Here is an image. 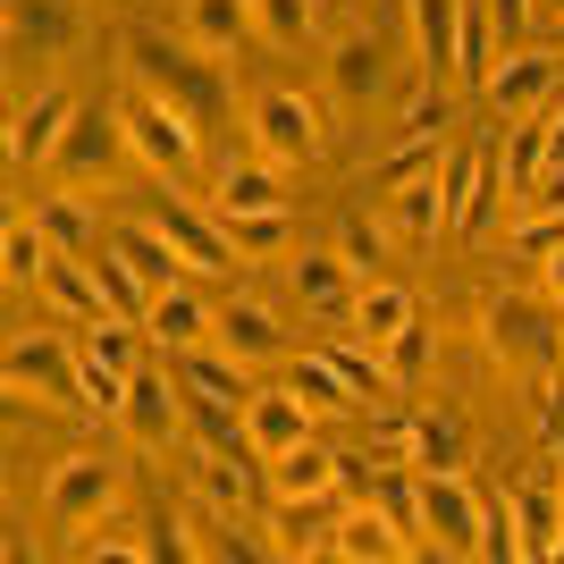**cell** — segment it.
<instances>
[{
	"mask_svg": "<svg viewBox=\"0 0 564 564\" xmlns=\"http://www.w3.org/2000/svg\"><path fill=\"white\" fill-rule=\"evenodd\" d=\"M547 295H556V304H564V245H556V253H547Z\"/></svg>",
	"mask_w": 564,
	"mask_h": 564,
	"instance_id": "cell-48",
	"label": "cell"
},
{
	"mask_svg": "<svg viewBox=\"0 0 564 564\" xmlns=\"http://www.w3.org/2000/svg\"><path fill=\"white\" fill-rule=\"evenodd\" d=\"M245 127H253V152H270L279 169H304V161H321V152H329L321 101L295 94V85H279V76L245 94Z\"/></svg>",
	"mask_w": 564,
	"mask_h": 564,
	"instance_id": "cell-3",
	"label": "cell"
},
{
	"mask_svg": "<svg viewBox=\"0 0 564 564\" xmlns=\"http://www.w3.org/2000/svg\"><path fill=\"white\" fill-rule=\"evenodd\" d=\"M186 379L177 371H161V362H143L135 379H127V430H135L143 447H177L186 438Z\"/></svg>",
	"mask_w": 564,
	"mask_h": 564,
	"instance_id": "cell-12",
	"label": "cell"
},
{
	"mask_svg": "<svg viewBox=\"0 0 564 564\" xmlns=\"http://www.w3.org/2000/svg\"><path fill=\"white\" fill-rule=\"evenodd\" d=\"M245 430H253V455L270 464V455L312 438V404L295 397V379H286V388H253V397H245Z\"/></svg>",
	"mask_w": 564,
	"mask_h": 564,
	"instance_id": "cell-17",
	"label": "cell"
},
{
	"mask_svg": "<svg viewBox=\"0 0 564 564\" xmlns=\"http://www.w3.org/2000/svg\"><path fill=\"white\" fill-rule=\"evenodd\" d=\"M556 94H564L556 51H506V59L489 68V85H480V101H489V110L506 118V127H514V118H540Z\"/></svg>",
	"mask_w": 564,
	"mask_h": 564,
	"instance_id": "cell-9",
	"label": "cell"
},
{
	"mask_svg": "<svg viewBox=\"0 0 564 564\" xmlns=\"http://www.w3.org/2000/svg\"><path fill=\"white\" fill-rule=\"evenodd\" d=\"M413 9V59L422 76L455 85V43H464V0H404Z\"/></svg>",
	"mask_w": 564,
	"mask_h": 564,
	"instance_id": "cell-24",
	"label": "cell"
},
{
	"mask_svg": "<svg viewBox=\"0 0 564 564\" xmlns=\"http://www.w3.org/2000/svg\"><path fill=\"white\" fill-rule=\"evenodd\" d=\"M480 506H489V497L471 489L464 471H422V547H438V556H480Z\"/></svg>",
	"mask_w": 564,
	"mask_h": 564,
	"instance_id": "cell-6",
	"label": "cell"
},
{
	"mask_svg": "<svg viewBox=\"0 0 564 564\" xmlns=\"http://www.w3.org/2000/svg\"><path fill=\"white\" fill-rule=\"evenodd\" d=\"M219 346L236 354V362H286V354H295V337H286V321L270 304H261V295H228V304H219Z\"/></svg>",
	"mask_w": 564,
	"mask_h": 564,
	"instance_id": "cell-14",
	"label": "cell"
},
{
	"mask_svg": "<svg viewBox=\"0 0 564 564\" xmlns=\"http://www.w3.org/2000/svg\"><path fill=\"white\" fill-rule=\"evenodd\" d=\"M261 9V43L270 51H304L321 34V0H253Z\"/></svg>",
	"mask_w": 564,
	"mask_h": 564,
	"instance_id": "cell-41",
	"label": "cell"
},
{
	"mask_svg": "<svg viewBox=\"0 0 564 564\" xmlns=\"http://www.w3.org/2000/svg\"><path fill=\"white\" fill-rule=\"evenodd\" d=\"M404 455H413V471H464V430H455V413H413Z\"/></svg>",
	"mask_w": 564,
	"mask_h": 564,
	"instance_id": "cell-37",
	"label": "cell"
},
{
	"mask_svg": "<svg viewBox=\"0 0 564 564\" xmlns=\"http://www.w3.org/2000/svg\"><path fill=\"white\" fill-rule=\"evenodd\" d=\"M337 261H346L354 279H379V261H388V245H397V228H388V219H371V212H346L337 219Z\"/></svg>",
	"mask_w": 564,
	"mask_h": 564,
	"instance_id": "cell-36",
	"label": "cell"
},
{
	"mask_svg": "<svg viewBox=\"0 0 564 564\" xmlns=\"http://www.w3.org/2000/svg\"><path fill=\"white\" fill-rule=\"evenodd\" d=\"M76 110H85V101H76L68 85H43L34 101H18V110H9V169H43V161H59V143H68Z\"/></svg>",
	"mask_w": 564,
	"mask_h": 564,
	"instance_id": "cell-10",
	"label": "cell"
},
{
	"mask_svg": "<svg viewBox=\"0 0 564 564\" xmlns=\"http://www.w3.org/2000/svg\"><path fill=\"white\" fill-rule=\"evenodd\" d=\"M514 212H522V219H547V212H564V161H547V169H540V186L522 194Z\"/></svg>",
	"mask_w": 564,
	"mask_h": 564,
	"instance_id": "cell-45",
	"label": "cell"
},
{
	"mask_svg": "<svg viewBox=\"0 0 564 564\" xmlns=\"http://www.w3.org/2000/svg\"><path fill=\"white\" fill-rule=\"evenodd\" d=\"M118 118H127V143H135V161L161 177V186H186L194 169H203V127H194L186 110H169V101L152 94H118Z\"/></svg>",
	"mask_w": 564,
	"mask_h": 564,
	"instance_id": "cell-4",
	"label": "cell"
},
{
	"mask_svg": "<svg viewBox=\"0 0 564 564\" xmlns=\"http://www.w3.org/2000/svg\"><path fill=\"white\" fill-rule=\"evenodd\" d=\"M489 337H497V354H514V362H522V354H547V346H564V337L547 329V321H540L531 304H489Z\"/></svg>",
	"mask_w": 564,
	"mask_h": 564,
	"instance_id": "cell-39",
	"label": "cell"
},
{
	"mask_svg": "<svg viewBox=\"0 0 564 564\" xmlns=\"http://www.w3.org/2000/svg\"><path fill=\"white\" fill-rule=\"evenodd\" d=\"M76 34H85V9L76 0H9V51H34V59H68Z\"/></svg>",
	"mask_w": 564,
	"mask_h": 564,
	"instance_id": "cell-15",
	"label": "cell"
},
{
	"mask_svg": "<svg viewBox=\"0 0 564 564\" xmlns=\"http://www.w3.org/2000/svg\"><path fill=\"white\" fill-rule=\"evenodd\" d=\"M212 219L228 228L236 261H279L286 245H295V219H286V212H212Z\"/></svg>",
	"mask_w": 564,
	"mask_h": 564,
	"instance_id": "cell-34",
	"label": "cell"
},
{
	"mask_svg": "<svg viewBox=\"0 0 564 564\" xmlns=\"http://www.w3.org/2000/svg\"><path fill=\"white\" fill-rule=\"evenodd\" d=\"M422 321V304H413V286H397V279H362V295H354V337L371 354H388L404 329Z\"/></svg>",
	"mask_w": 564,
	"mask_h": 564,
	"instance_id": "cell-20",
	"label": "cell"
},
{
	"mask_svg": "<svg viewBox=\"0 0 564 564\" xmlns=\"http://www.w3.org/2000/svg\"><path fill=\"white\" fill-rule=\"evenodd\" d=\"M329 76H337V101H346V110H371V101H379V85H388V51H379L371 25H346V34H337Z\"/></svg>",
	"mask_w": 564,
	"mask_h": 564,
	"instance_id": "cell-19",
	"label": "cell"
},
{
	"mask_svg": "<svg viewBox=\"0 0 564 564\" xmlns=\"http://www.w3.org/2000/svg\"><path fill=\"white\" fill-rule=\"evenodd\" d=\"M261 531H270V556H329L337 514H329V497H279V514Z\"/></svg>",
	"mask_w": 564,
	"mask_h": 564,
	"instance_id": "cell-22",
	"label": "cell"
},
{
	"mask_svg": "<svg viewBox=\"0 0 564 564\" xmlns=\"http://www.w3.org/2000/svg\"><path fill=\"white\" fill-rule=\"evenodd\" d=\"M556 18H564V0H531V25H547V34H556Z\"/></svg>",
	"mask_w": 564,
	"mask_h": 564,
	"instance_id": "cell-47",
	"label": "cell"
},
{
	"mask_svg": "<svg viewBox=\"0 0 564 564\" xmlns=\"http://www.w3.org/2000/svg\"><path fill=\"white\" fill-rule=\"evenodd\" d=\"M34 219L51 228V245H59V253H76V261L101 253V219L85 212V194H34Z\"/></svg>",
	"mask_w": 564,
	"mask_h": 564,
	"instance_id": "cell-32",
	"label": "cell"
},
{
	"mask_svg": "<svg viewBox=\"0 0 564 564\" xmlns=\"http://www.w3.org/2000/svg\"><path fill=\"white\" fill-rule=\"evenodd\" d=\"M354 295H362V279L337 261V245H329V253H304V261H295V304H304L312 321L354 329Z\"/></svg>",
	"mask_w": 564,
	"mask_h": 564,
	"instance_id": "cell-18",
	"label": "cell"
},
{
	"mask_svg": "<svg viewBox=\"0 0 564 564\" xmlns=\"http://www.w3.org/2000/svg\"><path fill=\"white\" fill-rule=\"evenodd\" d=\"M236 455H245V447H203V455H194V480H203V497H212L219 514H236L245 531H253V464H261V455H253V464H236Z\"/></svg>",
	"mask_w": 564,
	"mask_h": 564,
	"instance_id": "cell-28",
	"label": "cell"
},
{
	"mask_svg": "<svg viewBox=\"0 0 564 564\" xmlns=\"http://www.w3.org/2000/svg\"><path fill=\"white\" fill-rule=\"evenodd\" d=\"M212 212H286V186H279V161L253 152V161H228L212 186Z\"/></svg>",
	"mask_w": 564,
	"mask_h": 564,
	"instance_id": "cell-27",
	"label": "cell"
},
{
	"mask_svg": "<svg viewBox=\"0 0 564 564\" xmlns=\"http://www.w3.org/2000/svg\"><path fill=\"white\" fill-rule=\"evenodd\" d=\"M295 397H304L312 413H354V404H362V388L337 371V354H304V362H295Z\"/></svg>",
	"mask_w": 564,
	"mask_h": 564,
	"instance_id": "cell-38",
	"label": "cell"
},
{
	"mask_svg": "<svg viewBox=\"0 0 564 564\" xmlns=\"http://www.w3.org/2000/svg\"><path fill=\"white\" fill-rule=\"evenodd\" d=\"M556 43H564V18H556Z\"/></svg>",
	"mask_w": 564,
	"mask_h": 564,
	"instance_id": "cell-49",
	"label": "cell"
},
{
	"mask_svg": "<svg viewBox=\"0 0 564 564\" xmlns=\"http://www.w3.org/2000/svg\"><path fill=\"white\" fill-rule=\"evenodd\" d=\"M329 556H346V564H397V556H413V540H404L379 506H354V514H337Z\"/></svg>",
	"mask_w": 564,
	"mask_h": 564,
	"instance_id": "cell-25",
	"label": "cell"
},
{
	"mask_svg": "<svg viewBox=\"0 0 564 564\" xmlns=\"http://www.w3.org/2000/svg\"><path fill=\"white\" fill-rule=\"evenodd\" d=\"M110 245H118V253H127V261L143 270V286H152V295H161V286H186V279H194L186 261H177V245H169V236L152 228V219H127V228H118Z\"/></svg>",
	"mask_w": 564,
	"mask_h": 564,
	"instance_id": "cell-31",
	"label": "cell"
},
{
	"mask_svg": "<svg viewBox=\"0 0 564 564\" xmlns=\"http://www.w3.org/2000/svg\"><path fill=\"white\" fill-rule=\"evenodd\" d=\"M388 228H397V245H413V253H430L438 236H455L447 161H438V169H413V177H397V186H388Z\"/></svg>",
	"mask_w": 564,
	"mask_h": 564,
	"instance_id": "cell-7",
	"label": "cell"
},
{
	"mask_svg": "<svg viewBox=\"0 0 564 564\" xmlns=\"http://www.w3.org/2000/svg\"><path fill=\"white\" fill-rule=\"evenodd\" d=\"M51 261H59L51 228L34 212H9V228H0V279H9V286H43Z\"/></svg>",
	"mask_w": 564,
	"mask_h": 564,
	"instance_id": "cell-29",
	"label": "cell"
},
{
	"mask_svg": "<svg viewBox=\"0 0 564 564\" xmlns=\"http://www.w3.org/2000/svg\"><path fill=\"white\" fill-rule=\"evenodd\" d=\"M556 362H564V346H556Z\"/></svg>",
	"mask_w": 564,
	"mask_h": 564,
	"instance_id": "cell-50",
	"label": "cell"
},
{
	"mask_svg": "<svg viewBox=\"0 0 564 564\" xmlns=\"http://www.w3.org/2000/svg\"><path fill=\"white\" fill-rule=\"evenodd\" d=\"M0 371H9V388H34L43 404H68V413H85V354H68V337L51 329H18L9 337V354H0Z\"/></svg>",
	"mask_w": 564,
	"mask_h": 564,
	"instance_id": "cell-5",
	"label": "cell"
},
{
	"mask_svg": "<svg viewBox=\"0 0 564 564\" xmlns=\"http://www.w3.org/2000/svg\"><path fill=\"white\" fill-rule=\"evenodd\" d=\"M422 362H430V329L413 321V329L388 346V371H397V388H413V379H422Z\"/></svg>",
	"mask_w": 564,
	"mask_h": 564,
	"instance_id": "cell-43",
	"label": "cell"
},
{
	"mask_svg": "<svg viewBox=\"0 0 564 564\" xmlns=\"http://www.w3.org/2000/svg\"><path fill=\"white\" fill-rule=\"evenodd\" d=\"M261 480H270L279 497H337V489H346V455H329L321 438H304V447L270 455V464H261Z\"/></svg>",
	"mask_w": 564,
	"mask_h": 564,
	"instance_id": "cell-21",
	"label": "cell"
},
{
	"mask_svg": "<svg viewBox=\"0 0 564 564\" xmlns=\"http://www.w3.org/2000/svg\"><path fill=\"white\" fill-rule=\"evenodd\" d=\"M152 228H161L169 245H177V261H186L194 279H228V270H236L228 228H219L212 212H194V203H186V186H169V203L152 212Z\"/></svg>",
	"mask_w": 564,
	"mask_h": 564,
	"instance_id": "cell-11",
	"label": "cell"
},
{
	"mask_svg": "<svg viewBox=\"0 0 564 564\" xmlns=\"http://www.w3.org/2000/svg\"><path fill=\"white\" fill-rule=\"evenodd\" d=\"M43 295H51V312H59V321H76V329L110 321V295H101L94 261H76V253H59V261L43 270Z\"/></svg>",
	"mask_w": 564,
	"mask_h": 564,
	"instance_id": "cell-26",
	"label": "cell"
},
{
	"mask_svg": "<svg viewBox=\"0 0 564 564\" xmlns=\"http://www.w3.org/2000/svg\"><path fill=\"white\" fill-rule=\"evenodd\" d=\"M127 152H135V143H127V118H118V101H110V110H101V101H85L51 169H59L68 186H94V177H118V161H127Z\"/></svg>",
	"mask_w": 564,
	"mask_h": 564,
	"instance_id": "cell-8",
	"label": "cell"
},
{
	"mask_svg": "<svg viewBox=\"0 0 564 564\" xmlns=\"http://www.w3.org/2000/svg\"><path fill=\"white\" fill-rule=\"evenodd\" d=\"M447 127H455L447 85H438V76H422V85H413V101H404V118H397V152H430V143H447Z\"/></svg>",
	"mask_w": 564,
	"mask_h": 564,
	"instance_id": "cell-33",
	"label": "cell"
},
{
	"mask_svg": "<svg viewBox=\"0 0 564 564\" xmlns=\"http://www.w3.org/2000/svg\"><path fill=\"white\" fill-rule=\"evenodd\" d=\"M177 34H186L203 59H236V51L261 34V9L253 0H186V9H177Z\"/></svg>",
	"mask_w": 564,
	"mask_h": 564,
	"instance_id": "cell-16",
	"label": "cell"
},
{
	"mask_svg": "<svg viewBox=\"0 0 564 564\" xmlns=\"http://www.w3.org/2000/svg\"><path fill=\"white\" fill-rule=\"evenodd\" d=\"M118 497H127V464H118V455H101V447H76V455H59V464H51V480H43V522L76 540L85 522L118 514Z\"/></svg>",
	"mask_w": 564,
	"mask_h": 564,
	"instance_id": "cell-2",
	"label": "cell"
},
{
	"mask_svg": "<svg viewBox=\"0 0 564 564\" xmlns=\"http://www.w3.org/2000/svg\"><path fill=\"white\" fill-rule=\"evenodd\" d=\"M68 556H118V564H152V556H169V540H143V522L135 514H101V522H85L68 540Z\"/></svg>",
	"mask_w": 564,
	"mask_h": 564,
	"instance_id": "cell-30",
	"label": "cell"
},
{
	"mask_svg": "<svg viewBox=\"0 0 564 564\" xmlns=\"http://www.w3.org/2000/svg\"><path fill=\"white\" fill-rule=\"evenodd\" d=\"M480 556H489V564H522V531H514V497H489V506H480Z\"/></svg>",
	"mask_w": 564,
	"mask_h": 564,
	"instance_id": "cell-42",
	"label": "cell"
},
{
	"mask_svg": "<svg viewBox=\"0 0 564 564\" xmlns=\"http://www.w3.org/2000/svg\"><path fill=\"white\" fill-rule=\"evenodd\" d=\"M489 18H497V43H522L531 34V0H489Z\"/></svg>",
	"mask_w": 564,
	"mask_h": 564,
	"instance_id": "cell-46",
	"label": "cell"
},
{
	"mask_svg": "<svg viewBox=\"0 0 564 564\" xmlns=\"http://www.w3.org/2000/svg\"><path fill=\"white\" fill-rule=\"evenodd\" d=\"M556 245H564V212H547V219H514V253H556Z\"/></svg>",
	"mask_w": 564,
	"mask_h": 564,
	"instance_id": "cell-44",
	"label": "cell"
},
{
	"mask_svg": "<svg viewBox=\"0 0 564 564\" xmlns=\"http://www.w3.org/2000/svg\"><path fill=\"white\" fill-rule=\"evenodd\" d=\"M514 531H522V556H556L564 547V489L547 480V471H531V480H514Z\"/></svg>",
	"mask_w": 564,
	"mask_h": 564,
	"instance_id": "cell-23",
	"label": "cell"
},
{
	"mask_svg": "<svg viewBox=\"0 0 564 564\" xmlns=\"http://www.w3.org/2000/svg\"><path fill=\"white\" fill-rule=\"evenodd\" d=\"M540 169H547V118H514L506 127V152H497V177H506V194H531L540 186Z\"/></svg>",
	"mask_w": 564,
	"mask_h": 564,
	"instance_id": "cell-35",
	"label": "cell"
},
{
	"mask_svg": "<svg viewBox=\"0 0 564 564\" xmlns=\"http://www.w3.org/2000/svg\"><path fill=\"white\" fill-rule=\"evenodd\" d=\"M118 59H127V85L152 101H169V110H186L203 135H212L219 118H228V94H219V59H203V51L186 43V34H161V25H127L118 34Z\"/></svg>",
	"mask_w": 564,
	"mask_h": 564,
	"instance_id": "cell-1",
	"label": "cell"
},
{
	"mask_svg": "<svg viewBox=\"0 0 564 564\" xmlns=\"http://www.w3.org/2000/svg\"><path fill=\"white\" fill-rule=\"evenodd\" d=\"M94 279H101V295H110V312H127V321L152 312V286H143V270L118 253V245H101V253H94Z\"/></svg>",
	"mask_w": 564,
	"mask_h": 564,
	"instance_id": "cell-40",
	"label": "cell"
},
{
	"mask_svg": "<svg viewBox=\"0 0 564 564\" xmlns=\"http://www.w3.org/2000/svg\"><path fill=\"white\" fill-rule=\"evenodd\" d=\"M143 337H152L161 354H203V346H219V312L194 295V279L186 286H161L152 312H143Z\"/></svg>",
	"mask_w": 564,
	"mask_h": 564,
	"instance_id": "cell-13",
	"label": "cell"
}]
</instances>
